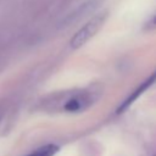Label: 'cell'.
<instances>
[{
    "label": "cell",
    "instance_id": "cell-1",
    "mask_svg": "<svg viewBox=\"0 0 156 156\" xmlns=\"http://www.w3.org/2000/svg\"><path fill=\"white\" fill-rule=\"evenodd\" d=\"M100 96L96 88H84L68 91V95L62 102V111L68 113H79L89 108Z\"/></svg>",
    "mask_w": 156,
    "mask_h": 156
},
{
    "label": "cell",
    "instance_id": "cell-2",
    "mask_svg": "<svg viewBox=\"0 0 156 156\" xmlns=\"http://www.w3.org/2000/svg\"><path fill=\"white\" fill-rule=\"evenodd\" d=\"M107 11L100 12L95 15L93 18H90L78 32L74 33V35L69 40V48L76 50L82 48L84 44H87L104 26L106 18H107Z\"/></svg>",
    "mask_w": 156,
    "mask_h": 156
},
{
    "label": "cell",
    "instance_id": "cell-3",
    "mask_svg": "<svg viewBox=\"0 0 156 156\" xmlns=\"http://www.w3.org/2000/svg\"><path fill=\"white\" fill-rule=\"evenodd\" d=\"M155 80H156V71L152 72L151 76H149V77H147V78H146V79H145L138 88H135L134 91H133L128 98L124 99V101L117 107L116 113H122V112H124V111H126V110H127V108H128V107H129V106H130V105H132V104H133V102H134V101H135V100H136L144 91H146V90L155 83Z\"/></svg>",
    "mask_w": 156,
    "mask_h": 156
},
{
    "label": "cell",
    "instance_id": "cell-4",
    "mask_svg": "<svg viewBox=\"0 0 156 156\" xmlns=\"http://www.w3.org/2000/svg\"><path fill=\"white\" fill-rule=\"evenodd\" d=\"M104 0H85L83 4H80L68 17H67V22H72L76 20H79L82 17H85L87 15H89L90 12H93Z\"/></svg>",
    "mask_w": 156,
    "mask_h": 156
},
{
    "label": "cell",
    "instance_id": "cell-5",
    "mask_svg": "<svg viewBox=\"0 0 156 156\" xmlns=\"http://www.w3.org/2000/svg\"><path fill=\"white\" fill-rule=\"evenodd\" d=\"M58 149L60 147L55 144H46V145L38 147L37 150H34L33 152H30L27 156H54L58 151Z\"/></svg>",
    "mask_w": 156,
    "mask_h": 156
},
{
    "label": "cell",
    "instance_id": "cell-6",
    "mask_svg": "<svg viewBox=\"0 0 156 156\" xmlns=\"http://www.w3.org/2000/svg\"><path fill=\"white\" fill-rule=\"evenodd\" d=\"M146 30H150V29H154L156 28V13L145 23V27H144Z\"/></svg>",
    "mask_w": 156,
    "mask_h": 156
},
{
    "label": "cell",
    "instance_id": "cell-7",
    "mask_svg": "<svg viewBox=\"0 0 156 156\" xmlns=\"http://www.w3.org/2000/svg\"><path fill=\"white\" fill-rule=\"evenodd\" d=\"M154 156H156V155H154Z\"/></svg>",
    "mask_w": 156,
    "mask_h": 156
}]
</instances>
